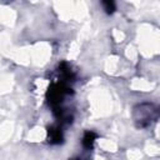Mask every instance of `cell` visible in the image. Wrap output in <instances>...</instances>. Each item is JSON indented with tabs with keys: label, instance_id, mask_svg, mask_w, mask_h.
Returning <instances> with one entry per match:
<instances>
[{
	"label": "cell",
	"instance_id": "7a4b0ae2",
	"mask_svg": "<svg viewBox=\"0 0 160 160\" xmlns=\"http://www.w3.org/2000/svg\"><path fill=\"white\" fill-rule=\"evenodd\" d=\"M48 141L51 145H58L64 141V132L61 125H52L48 128Z\"/></svg>",
	"mask_w": 160,
	"mask_h": 160
},
{
	"label": "cell",
	"instance_id": "3957f363",
	"mask_svg": "<svg viewBox=\"0 0 160 160\" xmlns=\"http://www.w3.org/2000/svg\"><path fill=\"white\" fill-rule=\"evenodd\" d=\"M98 139V134L91 131V130H88L84 132L82 135V140H81V144H82V148L85 150H91L94 148V144H95V140Z\"/></svg>",
	"mask_w": 160,
	"mask_h": 160
},
{
	"label": "cell",
	"instance_id": "277c9868",
	"mask_svg": "<svg viewBox=\"0 0 160 160\" xmlns=\"http://www.w3.org/2000/svg\"><path fill=\"white\" fill-rule=\"evenodd\" d=\"M101 5H102L104 11H105L108 15H112V14L115 12V10H116V4H115L114 1H110V0H108V1H101Z\"/></svg>",
	"mask_w": 160,
	"mask_h": 160
},
{
	"label": "cell",
	"instance_id": "6da1fadb",
	"mask_svg": "<svg viewBox=\"0 0 160 160\" xmlns=\"http://www.w3.org/2000/svg\"><path fill=\"white\" fill-rule=\"evenodd\" d=\"M132 121L138 129L150 128L159 118V109L152 102H140L132 108Z\"/></svg>",
	"mask_w": 160,
	"mask_h": 160
}]
</instances>
